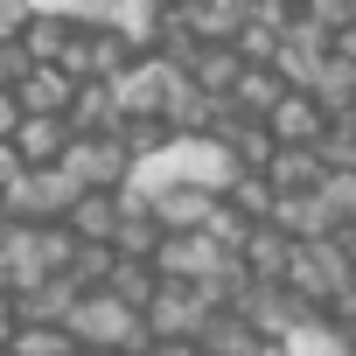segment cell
Returning <instances> with one entry per match:
<instances>
[{"label": "cell", "instance_id": "28", "mask_svg": "<svg viewBox=\"0 0 356 356\" xmlns=\"http://www.w3.org/2000/svg\"><path fill=\"white\" fill-rule=\"evenodd\" d=\"M112 273H119V252L112 245H77V259H70V286L77 293H98V286H112Z\"/></svg>", "mask_w": 356, "mask_h": 356}, {"label": "cell", "instance_id": "43", "mask_svg": "<svg viewBox=\"0 0 356 356\" xmlns=\"http://www.w3.org/2000/svg\"><path fill=\"white\" fill-rule=\"evenodd\" d=\"M335 252H342V259H349V273H356V224H342V231H335Z\"/></svg>", "mask_w": 356, "mask_h": 356}, {"label": "cell", "instance_id": "48", "mask_svg": "<svg viewBox=\"0 0 356 356\" xmlns=\"http://www.w3.org/2000/svg\"><path fill=\"white\" fill-rule=\"evenodd\" d=\"M8 224H15V217H8V203H0V231H8Z\"/></svg>", "mask_w": 356, "mask_h": 356}, {"label": "cell", "instance_id": "44", "mask_svg": "<svg viewBox=\"0 0 356 356\" xmlns=\"http://www.w3.org/2000/svg\"><path fill=\"white\" fill-rule=\"evenodd\" d=\"M0 300H15V273H8V259H0Z\"/></svg>", "mask_w": 356, "mask_h": 356}, {"label": "cell", "instance_id": "37", "mask_svg": "<svg viewBox=\"0 0 356 356\" xmlns=\"http://www.w3.org/2000/svg\"><path fill=\"white\" fill-rule=\"evenodd\" d=\"M29 70H35V63L22 56V42H0V91H22Z\"/></svg>", "mask_w": 356, "mask_h": 356}, {"label": "cell", "instance_id": "4", "mask_svg": "<svg viewBox=\"0 0 356 356\" xmlns=\"http://www.w3.org/2000/svg\"><path fill=\"white\" fill-rule=\"evenodd\" d=\"M356 273H349V259L335 252V238H307V245H293V266H286V293H300L307 307H328L342 286H349Z\"/></svg>", "mask_w": 356, "mask_h": 356}, {"label": "cell", "instance_id": "33", "mask_svg": "<svg viewBox=\"0 0 356 356\" xmlns=\"http://www.w3.org/2000/svg\"><path fill=\"white\" fill-rule=\"evenodd\" d=\"M314 196H321V210L335 217V231H342V224H356V168L321 175V189H314Z\"/></svg>", "mask_w": 356, "mask_h": 356}, {"label": "cell", "instance_id": "26", "mask_svg": "<svg viewBox=\"0 0 356 356\" xmlns=\"http://www.w3.org/2000/svg\"><path fill=\"white\" fill-rule=\"evenodd\" d=\"M273 182H266V175H231V182H224V210H238L245 224H273Z\"/></svg>", "mask_w": 356, "mask_h": 356}, {"label": "cell", "instance_id": "29", "mask_svg": "<svg viewBox=\"0 0 356 356\" xmlns=\"http://www.w3.org/2000/svg\"><path fill=\"white\" fill-rule=\"evenodd\" d=\"M119 140H126V154H133V168L175 147V133H168V119H154V112H147V119H119Z\"/></svg>", "mask_w": 356, "mask_h": 356}, {"label": "cell", "instance_id": "34", "mask_svg": "<svg viewBox=\"0 0 356 356\" xmlns=\"http://www.w3.org/2000/svg\"><path fill=\"white\" fill-rule=\"evenodd\" d=\"M286 349H293V356H356V335H342V328H328V321H307Z\"/></svg>", "mask_w": 356, "mask_h": 356}, {"label": "cell", "instance_id": "2", "mask_svg": "<svg viewBox=\"0 0 356 356\" xmlns=\"http://www.w3.org/2000/svg\"><path fill=\"white\" fill-rule=\"evenodd\" d=\"M217 314V300L203 293V286H175V280H161V293L147 300V342H203V321Z\"/></svg>", "mask_w": 356, "mask_h": 356}, {"label": "cell", "instance_id": "8", "mask_svg": "<svg viewBox=\"0 0 356 356\" xmlns=\"http://www.w3.org/2000/svg\"><path fill=\"white\" fill-rule=\"evenodd\" d=\"M210 140L224 147L231 175H266V168H273V154H280V140L266 133V119H238V112H224V126H217Z\"/></svg>", "mask_w": 356, "mask_h": 356}, {"label": "cell", "instance_id": "36", "mask_svg": "<svg viewBox=\"0 0 356 356\" xmlns=\"http://www.w3.org/2000/svg\"><path fill=\"white\" fill-rule=\"evenodd\" d=\"M29 15H63V22H105V0H29Z\"/></svg>", "mask_w": 356, "mask_h": 356}, {"label": "cell", "instance_id": "50", "mask_svg": "<svg viewBox=\"0 0 356 356\" xmlns=\"http://www.w3.org/2000/svg\"><path fill=\"white\" fill-rule=\"evenodd\" d=\"M342 49H356V35H349V42H342Z\"/></svg>", "mask_w": 356, "mask_h": 356}, {"label": "cell", "instance_id": "22", "mask_svg": "<svg viewBox=\"0 0 356 356\" xmlns=\"http://www.w3.org/2000/svg\"><path fill=\"white\" fill-rule=\"evenodd\" d=\"M203 356H252L259 349V335H252V321L238 314V307H217L210 321H203V342H196Z\"/></svg>", "mask_w": 356, "mask_h": 356}, {"label": "cell", "instance_id": "21", "mask_svg": "<svg viewBox=\"0 0 356 356\" xmlns=\"http://www.w3.org/2000/svg\"><path fill=\"white\" fill-rule=\"evenodd\" d=\"M238 70H245V56H238L231 42H210V49H196V56H189V77H196L210 98H224V105H231V84H238Z\"/></svg>", "mask_w": 356, "mask_h": 356}, {"label": "cell", "instance_id": "39", "mask_svg": "<svg viewBox=\"0 0 356 356\" xmlns=\"http://www.w3.org/2000/svg\"><path fill=\"white\" fill-rule=\"evenodd\" d=\"M22 175H29V161L15 154V140H0V196H8V189L22 182Z\"/></svg>", "mask_w": 356, "mask_h": 356}, {"label": "cell", "instance_id": "20", "mask_svg": "<svg viewBox=\"0 0 356 356\" xmlns=\"http://www.w3.org/2000/svg\"><path fill=\"white\" fill-rule=\"evenodd\" d=\"M70 307H77V286H70V280H42V286L15 293V314H22V321H42V328H63Z\"/></svg>", "mask_w": 356, "mask_h": 356}, {"label": "cell", "instance_id": "10", "mask_svg": "<svg viewBox=\"0 0 356 356\" xmlns=\"http://www.w3.org/2000/svg\"><path fill=\"white\" fill-rule=\"evenodd\" d=\"M168 8H175V0H105V29H112V35H119L133 56H154Z\"/></svg>", "mask_w": 356, "mask_h": 356}, {"label": "cell", "instance_id": "35", "mask_svg": "<svg viewBox=\"0 0 356 356\" xmlns=\"http://www.w3.org/2000/svg\"><path fill=\"white\" fill-rule=\"evenodd\" d=\"M314 154H321L328 175H335V168H356V119H328V133L314 140Z\"/></svg>", "mask_w": 356, "mask_h": 356}, {"label": "cell", "instance_id": "40", "mask_svg": "<svg viewBox=\"0 0 356 356\" xmlns=\"http://www.w3.org/2000/svg\"><path fill=\"white\" fill-rule=\"evenodd\" d=\"M22 119H29V112H22V98H15V91H0V140H15V133H22Z\"/></svg>", "mask_w": 356, "mask_h": 356}, {"label": "cell", "instance_id": "12", "mask_svg": "<svg viewBox=\"0 0 356 356\" xmlns=\"http://www.w3.org/2000/svg\"><path fill=\"white\" fill-rule=\"evenodd\" d=\"M307 98L328 112V119H356V49H328V63L314 70V84H307Z\"/></svg>", "mask_w": 356, "mask_h": 356}, {"label": "cell", "instance_id": "11", "mask_svg": "<svg viewBox=\"0 0 356 356\" xmlns=\"http://www.w3.org/2000/svg\"><path fill=\"white\" fill-rule=\"evenodd\" d=\"M22 112L29 119H70V98H77V77L63 70V63H35L29 77H22Z\"/></svg>", "mask_w": 356, "mask_h": 356}, {"label": "cell", "instance_id": "27", "mask_svg": "<svg viewBox=\"0 0 356 356\" xmlns=\"http://www.w3.org/2000/svg\"><path fill=\"white\" fill-rule=\"evenodd\" d=\"M112 252H119V259L154 266V252H161V224H154L147 210H133V203H126V217H119V231H112Z\"/></svg>", "mask_w": 356, "mask_h": 356}, {"label": "cell", "instance_id": "32", "mask_svg": "<svg viewBox=\"0 0 356 356\" xmlns=\"http://www.w3.org/2000/svg\"><path fill=\"white\" fill-rule=\"evenodd\" d=\"M307 29H321L328 42H349L356 35V0H307V15H300Z\"/></svg>", "mask_w": 356, "mask_h": 356}, {"label": "cell", "instance_id": "15", "mask_svg": "<svg viewBox=\"0 0 356 356\" xmlns=\"http://www.w3.org/2000/svg\"><path fill=\"white\" fill-rule=\"evenodd\" d=\"M266 133L280 140V147H314L321 133H328V112L307 98V91H286L280 105H273V119H266Z\"/></svg>", "mask_w": 356, "mask_h": 356}, {"label": "cell", "instance_id": "18", "mask_svg": "<svg viewBox=\"0 0 356 356\" xmlns=\"http://www.w3.org/2000/svg\"><path fill=\"white\" fill-rule=\"evenodd\" d=\"M321 175H328V168H321L314 147H280L273 168H266V182H273V196H314Z\"/></svg>", "mask_w": 356, "mask_h": 356}, {"label": "cell", "instance_id": "19", "mask_svg": "<svg viewBox=\"0 0 356 356\" xmlns=\"http://www.w3.org/2000/svg\"><path fill=\"white\" fill-rule=\"evenodd\" d=\"M273 231H286L293 245H307V238H335V217L321 210V196H280L273 203Z\"/></svg>", "mask_w": 356, "mask_h": 356}, {"label": "cell", "instance_id": "38", "mask_svg": "<svg viewBox=\"0 0 356 356\" xmlns=\"http://www.w3.org/2000/svg\"><path fill=\"white\" fill-rule=\"evenodd\" d=\"M29 29V0H0V42H22Z\"/></svg>", "mask_w": 356, "mask_h": 356}, {"label": "cell", "instance_id": "47", "mask_svg": "<svg viewBox=\"0 0 356 356\" xmlns=\"http://www.w3.org/2000/svg\"><path fill=\"white\" fill-rule=\"evenodd\" d=\"M175 8H189V15H196V8H210V0H175Z\"/></svg>", "mask_w": 356, "mask_h": 356}, {"label": "cell", "instance_id": "23", "mask_svg": "<svg viewBox=\"0 0 356 356\" xmlns=\"http://www.w3.org/2000/svg\"><path fill=\"white\" fill-rule=\"evenodd\" d=\"M70 35H77V22H63V15H29V29H22V56H29V63H63Z\"/></svg>", "mask_w": 356, "mask_h": 356}, {"label": "cell", "instance_id": "13", "mask_svg": "<svg viewBox=\"0 0 356 356\" xmlns=\"http://www.w3.org/2000/svg\"><path fill=\"white\" fill-rule=\"evenodd\" d=\"M119 217H126V189L112 196V189H84L77 203H70V238L77 245H112V231H119Z\"/></svg>", "mask_w": 356, "mask_h": 356}, {"label": "cell", "instance_id": "9", "mask_svg": "<svg viewBox=\"0 0 356 356\" xmlns=\"http://www.w3.org/2000/svg\"><path fill=\"white\" fill-rule=\"evenodd\" d=\"M238 266L252 286H286V266H293V238L273 231V224H252L245 245H238Z\"/></svg>", "mask_w": 356, "mask_h": 356}, {"label": "cell", "instance_id": "30", "mask_svg": "<svg viewBox=\"0 0 356 356\" xmlns=\"http://www.w3.org/2000/svg\"><path fill=\"white\" fill-rule=\"evenodd\" d=\"M105 293H119L126 307H140V314H147V300L161 293V273H154V266H140V259H119V273H112V286H105Z\"/></svg>", "mask_w": 356, "mask_h": 356}, {"label": "cell", "instance_id": "1", "mask_svg": "<svg viewBox=\"0 0 356 356\" xmlns=\"http://www.w3.org/2000/svg\"><path fill=\"white\" fill-rule=\"evenodd\" d=\"M70 342L77 349H105V356H140L147 349V321H140V307H126L119 293H77V307H70Z\"/></svg>", "mask_w": 356, "mask_h": 356}, {"label": "cell", "instance_id": "16", "mask_svg": "<svg viewBox=\"0 0 356 356\" xmlns=\"http://www.w3.org/2000/svg\"><path fill=\"white\" fill-rule=\"evenodd\" d=\"M286 91H293V84H286L273 63H245L238 84H231V112H238V119H273V105H280Z\"/></svg>", "mask_w": 356, "mask_h": 356}, {"label": "cell", "instance_id": "31", "mask_svg": "<svg viewBox=\"0 0 356 356\" xmlns=\"http://www.w3.org/2000/svg\"><path fill=\"white\" fill-rule=\"evenodd\" d=\"M70 349H77L70 328H42V321H22L8 342V356H70Z\"/></svg>", "mask_w": 356, "mask_h": 356}, {"label": "cell", "instance_id": "14", "mask_svg": "<svg viewBox=\"0 0 356 356\" xmlns=\"http://www.w3.org/2000/svg\"><path fill=\"white\" fill-rule=\"evenodd\" d=\"M328 49H335V42H328L321 29L293 22V29H286V42H280V63H273V70H280V77H286L293 91H307V84H314V70L328 63Z\"/></svg>", "mask_w": 356, "mask_h": 356}, {"label": "cell", "instance_id": "46", "mask_svg": "<svg viewBox=\"0 0 356 356\" xmlns=\"http://www.w3.org/2000/svg\"><path fill=\"white\" fill-rule=\"evenodd\" d=\"M280 8H286V15H307V0H280Z\"/></svg>", "mask_w": 356, "mask_h": 356}, {"label": "cell", "instance_id": "41", "mask_svg": "<svg viewBox=\"0 0 356 356\" xmlns=\"http://www.w3.org/2000/svg\"><path fill=\"white\" fill-rule=\"evenodd\" d=\"M15 328H22V314H15V300H0V356H8V342H15Z\"/></svg>", "mask_w": 356, "mask_h": 356}, {"label": "cell", "instance_id": "6", "mask_svg": "<svg viewBox=\"0 0 356 356\" xmlns=\"http://www.w3.org/2000/svg\"><path fill=\"white\" fill-rule=\"evenodd\" d=\"M182 77V63H168V56H133L126 63V77L112 84V98H119V119H161V98H168V84Z\"/></svg>", "mask_w": 356, "mask_h": 356}, {"label": "cell", "instance_id": "5", "mask_svg": "<svg viewBox=\"0 0 356 356\" xmlns=\"http://www.w3.org/2000/svg\"><path fill=\"white\" fill-rule=\"evenodd\" d=\"M63 168H70L77 189H112V196H119V189L133 182V154H126L119 133H77L70 154H63Z\"/></svg>", "mask_w": 356, "mask_h": 356}, {"label": "cell", "instance_id": "7", "mask_svg": "<svg viewBox=\"0 0 356 356\" xmlns=\"http://www.w3.org/2000/svg\"><path fill=\"white\" fill-rule=\"evenodd\" d=\"M210 210H217V189H203V182H168V189L147 196V217L161 224V238H175V231H203Z\"/></svg>", "mask_w": 356, "mask_h": 356}, {"label": "cell", "instance_id": "3", "mask_svg": "<svg viewBox=\"0 0 356 356\" xmlns=\"http://www.w3.org/2000/svg\"><path fill=\"white\" fill-rule=\"evenodd\" d=\"M77 196H84V189L70 182V168H29V175H22V182L0 196V203H8V217H15V224H63Z\"/></svg>", "mask_w": 356, "mask_h": 356}, {"label": "cell", "instance_id": "49", "mask_svg": "<svg viewBox=\"0 0 356 356\" xmlns=\"http://www.w3.org/2000/svg\"><path fill=\"white\" fill-rule=\"evenodd\" d=\"M70 356H105V349H70Z\"/></svg>", "mask_w": 356, "mask_h": 356}, {"label": "cell", "instance_id": "17", "mask_svg": "<svg viewBox=\"0 0 356 356\" xmlns=\"http://www.w3.org/2000/svg\"><path fill=\"white\" fill-rule=\"evenodd\" d=\"M70 119H22V133H15V154L29 161V168H63V154H70Z\"/></svg>", "mask_w": 356, "mask_h": 356}, {"label": "cell", "instance_id": "42", "mask_svg": "<svg viewBox=\"0 0 356 356\" xmlns=\"http://www.w3.org/2000/svg\"><path fill=\"white\" fill-rule=\"evenodd\" d=\"M140 356H203V349H196V342H147Z\"/></svg>", "mask_w": 356, "mask_h": 356}, {"label": "cell", "instance_id": "24", "mask_svg": "<svg viewBox=\"0 0 356 356\" xmlns=\"http://www.w3.org/2000/svg\"><path fill=\"white\" fill-rule=\"evenodd\" d=\"M70 133H119V98H112V84H77V98H70Z\"/></svg>", "mask_w": 356, "mask_h": 356}, {"label": "cell", "instance_id": "45", "mask_svg": "<svg viewBox=\"0 0 356 356\" xmlns=\"http://www.w3.org/2000/svg\"><path fill=\"white\" fill-rule=\"evenodd\" d=\"M252 356H293V349H286V342H259Z\"/></svg>", "mask_w": 356, "mask_h": 356}, {"label": "cell", "instance_id": "25", "mask_svg": "<svg viewBox=\"0 0 356 356\" xmlns=\"http://www.w3.org/2000/svg\"><path fill=\"white\" fill-rule=\"evenodd\" d=\"M189 22H196V42L203 49L210 42H238V29L252 22V0H210V8H196Z\"/></svg>", "mask_w": 356, "mask_h": 356}]
</instances>
